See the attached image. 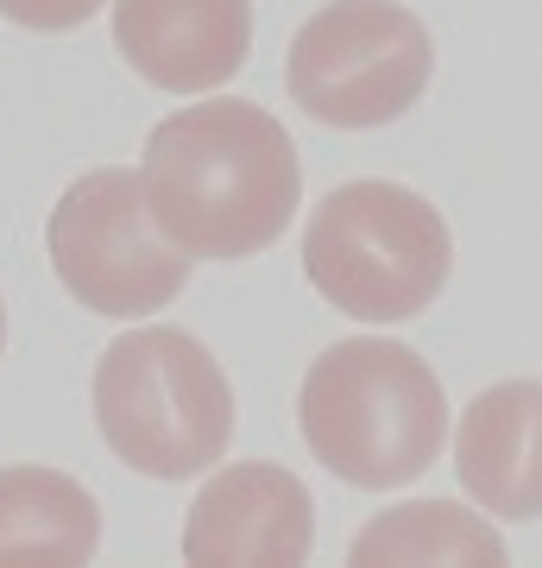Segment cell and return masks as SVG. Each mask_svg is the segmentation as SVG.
<instances>
[{"label":"cell","instance_id":"obj_12","mask_svg":"<svg viewBox=\"0 0 542 568\" xmlns=\"http://www.w3.org/2000/svg\"><path fill=\"white\" fill-rule=\"evenodd\" d=\"M108 0H0V13L25 32H76L82 20H95Z\"/></svg>","mask_w":542,"mask_h":568},{"label":"cell","instance_id":"obj_13","mask_svg":"<svg viewBox=\"0 0 542 568\" xmlns=\"http://www.w3.org/2000/svg\"><path fill=\"white\" fill-rule=\"evenodd\" d=\"M0 354H7V304H0Z\"/></svg>","mask_w":542,"mask_h":568},{"label":"cell","instance_id":"obj_3","mask_svg":"<svg viewBox=\"0 0 542 568\" xmlns=\"http://www.w3.org/2000/svg\"><path fill=\"white\" fill-rule=\"evenodd\" d=\"M95 424L133 474L190 480L234 443V386L190 328L145 323L101 347Z\"/></svg>","mask_w":542,"mask_h":568},{"label":"cell","instance_id":"obj_11","mask_svg":"<svg viewBox=\"0 0 542 568\" xmlns=\"http://www.w3.org/2000/svg\"><path fill=\"white\" fill-rule=\"evenodd\" d=\"M354 562H504V537L442 499H417L372 518L347 549Z\"/></svg>","mask_w":542,"mask_h":568},{"label":"cell","instance_id":"obj_4","mask_svg":"<svg viewBox=\"0 0 542 568\" xmlns=\"http://www.w3.org/2000/svg\"><path fill=\"white\" fill-rule=\"evenodd\" d=\"M303 272L341 316L403 323L442 297L454 241L429 196L385 178L328 190L303 227Z\"/></svg>","mask_w":542,"mask_h":568},{"label":"cell","instance_id":"obj_2","mask_svg":"<svg viewBox=\"0 0 542 568\" xmlns=\"http://www.w3.org/2000/svg\"><path fill=\"white\" fill-rule=\"evenodd\" d=\"M297 424L309 455L335 480L391 493L436 467L448 443V398L417 347L354 335L303 373Z\"/></svg>","mask_w":542,"mask_h":568},{"label":"cell","instance_id":"obj_8","mask_svg":"<svg viewBox=\"0 0 542 568\" xmlns=\"http://www.w3.org/2000/svg\"><path fill=\"white\" fill-rule=\"evenodd\" d=\"M114 44L152 89H222L253 51V0H114Z\"/></svg>","mask_w":542,"mask_h":568},{"label":"cell","instance_id":"obj_7","mask_svg":"<svg viewBox=\"0 0 542 568\" xmlns=\"http://www.w3.org/2000/svg\"><path fill=\"white\" fill-rule=\"evenodd\" d=\"M316 549V499L290 467L278 462H234L190 499L183 518V562L227 568L259 562L290 568Z\"/></svg>","mask_w":542,"mask_h":568},{"label":"cell","instance_id":"obj_6","mask_svg":"<svg viewBox=\"0 0 542 568\" xmlns=\"http://www.w3.org/2000/svg\"><path fill=\"white\" fill-rule=\"evenodd\" d=\"M44 246H51L63 291L82 310L114 316V323L164 310L190 284V265H196L158 234L140 178L121 164L82 171L63 190L58 209H51V227H44Z\"/></svg>","mask_w":542,"mask_h":568},{"label":"cell","instance_id":"obj_10","mask_svg":"<svg viewBox=\"0 0 542 568\" xmlns=\"http://www.w3.org/2000/svg\"><path fill=\"white\" fill-rule=\"evenodd\" d=\"M101 549L95 493L58 467H0V568H70Z\"/></svg>","mask_w":542,"mask_h":568},{"label":"cell","instance_id":"obj_1","mask_svg":"<svg viewBox=\"0 0 542 568\" xmlns=\"http://www.w3.org/2000/svg\"><path fill=\"white\" fill-rule=\"evenodd\" d=\"M140 190L183 260H253L297 215L303 164L265 108L215 95L152 126Z\"/></svg>","mask_w":542,"mask_h":568},{"label":"cell","instance_id":"obj_5","mask_svg":"<svg viewBox=\"0 0 542 568\" xmlns=\"http://www.w3.org/2000/svg\"><path fill=\"white\" fill-rule=\"evenodd\" d=\"M290 102L321 126H391L436 77L429 26L391 0H335L290 39Z\"/></svg>","mask_w":542,"mask_h":568},{"label":"cell","instance_id":"obj_9","mask_svg":"<svg viewBox=\"0 0 542 568\" xmlns=\"http://www.w3.org/2000/svg\"><path fill=\"white\" fill-rule=\"evenodd\" d=\"M454 474L492 518H542V379L485 386L461 410Z\"/></svg>","mask_w":542,"mask_h":568}]
</instances>
